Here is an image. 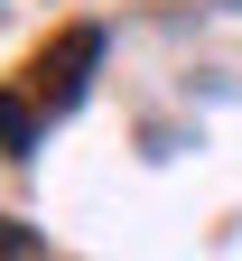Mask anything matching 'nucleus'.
Returning <instances> with one entry per match:
<instances>
[{
    "label": "nucleus",
    "instance_id": "obj_1",
    "mask_svg": "<svg viewBox=\"0 0 242 261\" xmlns=\"http://www.w3.org/2000/svg\"><path fill=\"white\" fill-rule=\"evenodd\" d=\"M93 65H102V28L84 19V28H65L56 47H38L19 65V84L0 93V149L10 159H38V140H47V121H65L93 93Z\"/></svg>",
    "mask_w": 242,
    "mask_h": 261
},
{
    "label": "nucleus",
    "instance_id": "obj_2",
    "mask_svg": "<svg viewBox=\"0 0 242 261\" xmlns=\"http://www.w3.org/2000/svg\"><path fill=\"white\" fill-rule=\"evenodd\" d=\"M0 252H47V233H28V224H0Z\"/></svg>",
    "mask_w": 242,
    "mask_h": 261
}]
</instances>
